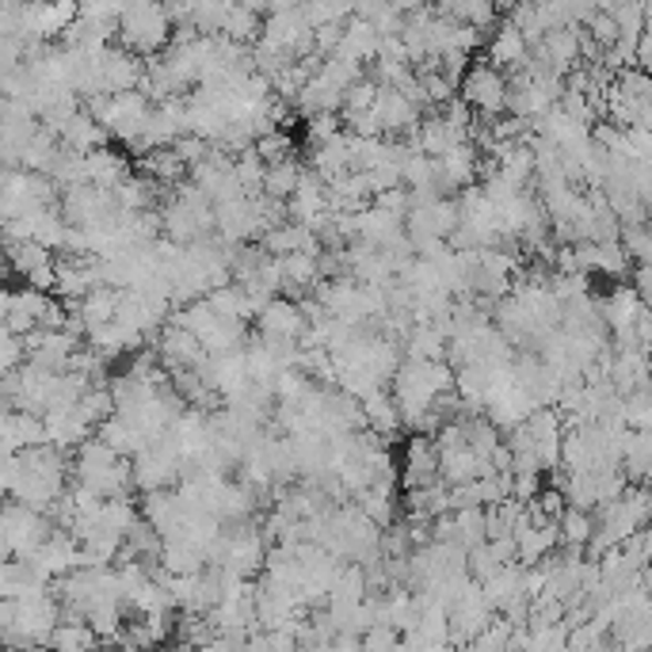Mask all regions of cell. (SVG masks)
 <instances>
[{
  "label": "cell",
  "mask_w": 652,
  "mask_h": 652,
  "mask_svg": "<svg viewBox=\"0 0 652 652\" xmlns=\"http://www.w3.org/2000/svg\"><path fill=\"white\" fill-rule=\"evenodd\" d=\"M183 477H188V459H183V454L176 451L168 439L146 446V451L134 459V488H138L141 496L176 488Z\"/></svg>",
  "instance_id": "4"
},
{
  "label": "cell",
  "mask_w": 652,
  "mask_h": 652,
  "mask_svg": "<svg viewBox=\"0 0 652 652\" xmlns=\"http://www.w3.org/2000/svg\"><path fill=\"white\" fill-rule=\"evenodd\" d=\"M256 157L264 160V165H283V160H291V157H298V149H294V138L286 130H275V134H267V138H260L256 146Z\"/></svg>",
  "instance_id": "21"
},
{
  "label": "cell",
  "mask_w": 652,
  "mask_h": 652,
  "mask_svg": "<svg viewBox=\"0 0 652 652\" xmlns=\"http://www.w3.org/2000/svg\"><path fill=\"white\" fill-rule=\"evenodd\" d=\"M65 306H70V302H65ZM70 309L81 313V320L88 325V336H92L96 328L115 325V317H118V291H112V286H99V291H92L88 298L77 302V306H70Z\"/></svg>",
  "instance_id": "19"
},
{
  "label": "cell",
  "mask_w": 652,
  "mask_h": 652,
  "mask_svg": "<svg viewBox=\"0 0 652 652\" xmlns=\"http://www.w3.org/2000/svg\"><path fill=\"white\" fill-rule=\"evenodd\" d=\"M207 302H210V309H214L218 317L236 320V325H252V320L260 317V306H256V302H252V294L244 291L241 283L222 286V291H214Z\"/></svg>",
  "instance_id": "17"
},
{
  "label": "cell",
  "mask_w": 652,
  "mask_h": 652,
  "mask_svg": "<svg viewBox=\"0 0 652 652\" xmlns=\"http://www.w3.org/2000/svg\"><path fill=\"white\" fill-rule=\"evenodd\" d=\"M4 252H8V271H12L23 286H35V291H42V294H54L57 252H50L46 244H35V241H23V244L4 241Z\"/></svg>",
  "instance_id": "6"
},
{
  "label": "cell",
  "mask_w": 652,
  "mask_h": 652,
  "mask_svg": "<svg viewBox=\"0 0 652 652\" xmlns=\"http://www.w3.org/2000/svg\"><path fill=\"white\" fill-rule=\"evenodd\" d=\"M397 477H401L404 493L435 485V481H439V446H435V439L412 435L409 443H404V459H401Z\"/></svg>",
  "instance_id": "10"
},
{
  "label": "cell",
  "mask_w": 652,
  "mask_h": 652,
  "mask_svg": "<svg viewBox=\"0 0 652 652\" xmlns=\"http://www.w3.org/2000/svg\"><path fill=\"white\" fill-rule=\"evenodd\" d=\"M176 39V23L160 4H126L118 20V46L138 57H160Z\"/></svg>",
  "instance_id": "2"
},
{
  "label": "cell",
  "mask_w": 652,
  "mask_h": 652,
  "mask_svg": "<svg viewBox=\"0 0 652 652\" xmlns=\"http://www.w3.org/2000/svg\"><path fill=\"white\" fill-rule=\"evenodd\" d=\"M485 57L496 70H512V65H527V35L515 23H499L485 42Z\"/></svg>",
  "instance_id": "15"
},
{
  "label": "cell",
  "mask_w": 652,
  "mask_h": 652,
  "mask_svg": "<svg viewBox=\"0 0 652 652\" xmlns=\"http://www.w3.org/2000/svg\"><path fill=\"white\" fill-rule=\"evenodd\" d=\"M50 588H54V583H50L31 561H4V569H0V591H4V599H28Z\"/></svg>",
  "instance_id": "16"
},
{
  "label": "cell",
  "mask_w": 652,
  "mask_h": 652,
  "mask_svg": "<svg viewBox=\"0 0 652 652\" xmlns=\"http://www.w3.org/2000/svg\"><path fill=\"white\" fill-rule=\"evenodd\" d=\"M0 439H4V459H12V454H23V451H31V446L46 443V423H42V417H35V412L4 409Z\"/></svg>",
  "instance_id": "12"
},
{
  "label": "cell",
  "mask_w": 652,
  "mask_h": 652,
  "mask_svg": "<svg viewBox=\"0 0 652 652\" xmlns=\"http://www.w3.org/2000/svg\"><path fill=\"white\" fill-rule=\"evenodd\" d=\"M378 46H382V35H378L375 23L351 15V20H347V28H344L340 50H336L333 57H344V62L362 65V70H367V62H378Z\"/></svg>",
  "instance_id": "13"
},
{
  "label": "cell",
  "mask_w": 652,
  "mask_h": 652,
  "mask_svg": "<svg viewBox=\"0 0 652 652\" xmlns=\"http://www.w3.org/2000/svg\"><path fill=\"white\" fill-rule=\"evenodd\" d=\"M306 333H309V317H306V309H302V302H294V298L267 302L256 317V336H264V340L302 344L306 340Z\"/></svg>",
  "instance_id": "8"
},
{
  "label": "cell",
  "mask_w": 652,
  "mask_h": 652,
  "mask_svg": "<svg viewBox=\"0 0 652 652\" xmlns=\"http://www.w3.org/2000/svg\"><path fill=\"white\" fill-rule=\"evenodd\" d=\"M154 351H157V359H160V367L165 370H202L207 367V359H210L207 347H202L188 328H180V325H168L165 333L157 336Z\"/></svg>",
  "instance_id": "9"
},
{
  "label": "cell",
  "mask_w": 652,
  "mask_h": 652,
  "mask_svg": "<svg viewBox=\"0 0 652 652\" xmlns=\"http://www.w3.org/2000/svg\"><path fill=\"white\" fill-rule=\"evenodd\" d=\"M50 306H54V294H42V291H35V286H8L4 291V333H15V336L39 333Z\"/></svg>",
  "instance_id": "7"
},
{
  "label": "cell",
  "mask_w": 652,
  "mask_h": 652,
  "mask_svg": "<svg viewBox=\"0 0 652 652\" xmlns=\"http://www.w3.org/2000/svg\"><path fill=\"white\" fill-rule=\"evenodd\" d=\"M42 423H46V443L62 446L65 454H77L88 439H96V431L88 428V423L81 420L77 409H65V412H46L42 417Z\"/></svg>",
  "instance_id": "14"
},
{
  "label": "cell",
  "mask_w": 652,
  "mask_h": 652,
  "mask_svg": "<svg viewBox=\"0 0 652 652\" xmlns=\"http://www.w3.org/2000/svg\"><path fill=\"white\" fill-rule=\"evenodd\" d=\"M0 530H4V561H31V557L54 538L57 523L50 519V515L15 504V499H4Z\"/></svg>",
  "instance_id": "3"
},
{
  "label": "cell",
  "mask_w": 652,
  "mask_h": 652,
  "mask_svg": "<svg viewBox=\"0 0 652 652\" xmlns=\"http://www.w3.org/2000/svg\"><path fill=\"white\" fill-rule=\"evenodd\" d=\"M344 134V115H313L306 118V146L317 149V146H328V141H336Z\"/></svg>",
  "instance_id": "22"
},
{
  "label": "cell",
  "mask_w": 652,
  "mask_h": 652,
  "mask_svg": "<svg viewBox=\"0 0 652 652\" xmlns=\"http://www.w3.org/2000/svg\"><path fill=\"white\" fill-rule=\"evenodd\" d=\"M459 96L470 104L473 115L493 118L507 107V96H512V81L504 77V70H496L488 57H473L470 73H465Z\"/></svg>",
  "instance_id": "5"
},
{
  "label": "cell",
  "mask_w": 652,
  "mask_h": 652,
  "mask_svg": "<svg viewBox=\"0 0 652 652\" xmlns=\"http://www.w3.org/2000/svg\"><path fill=\"white\" fill-rule=\"evenodd\" d=\"M134 176V160L118 149L104 146L96 154L84 157V188H104V191H118L126 180Z\"/></svg>",
  "instance_id": "11"
},
{
  "label": "cell",
  "mask_w": 652,
  "mask_h": 652,
  "mask_svg": "<svg viewBox=\"0 0 652 652\" xmlns=\"http://www.w3.org/2000/svg\"><path fill=\"white\" fill-rule=\"evenodd\" d=\"M107 141H112V134H107L104 126H99L88 112H81V115L73 118V123L62 130V146H70L73 154H84V157L96 154V149H104Z\"/></svg>",
  "instance_id": "18"
},
{
  "label": "cell",
  "mask_w": 652,
  "mask_h": 652,
  "mask_svg": "<svg viewBox=\"0 0 652 652\" xmlns=\"http://www.w3.org/2000/svg\"><path fill=\"white\" fill-rule=\"evenodd\" d=\"M454 382H459V375H454L451 362H417V359H404L401 370H397L393 378V401H397V412H401L404 428L417 431L423 417H428L431 409H435V401L443 393H454Z\"/></svg>",
  "instance_id": "1"
},
{
  "label": "cell",
  "mask_w": 652,
  "mask_h": 652,
  "mask_svg": "<svg viewBox=\"0 0 652 652\" xmlns=\"http://www.w3.org/2000/svg\"><path fill=\"white\" fill-rule=\"evenodd\" d=\"M309 165H302V157H291L283 165H271L267 168V180H264V194L275 202H291L294 191L302 188V176H306Z\"/></svg>",
  "instance_id": "20"
},
{
  "label": "cell",
  "mask_w": 652,
  "mask_h": 652,
  "mask_svg": "<svg viewBox=\"0 0 652 652\" xmlns=\"http://www.w3.org/2000/svg\"><path fill=\"white\" fill-rule=\"evenodd\" d=\"M470 652H512V625L493 618V622L470 641Z\"/></svg>",
  "instance_id": "23"
}]
</instances>
